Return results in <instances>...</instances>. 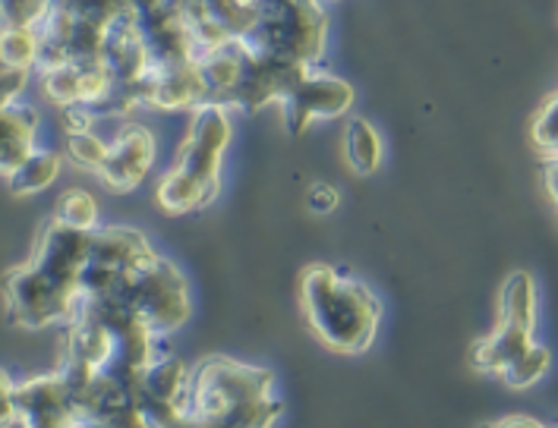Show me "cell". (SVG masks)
Masks as SVG:
<instances>
[{
    "label": "cell",
    "mask_w": 558,
    "mask_h": 428,
    "mask_svg": "<svg viewBox=\"0 0 558 428\" xmlns=\"http://www.w3.org/2000/svg\"><path fill=\"white\" fill-rule=\"evenodd\" d=\"M496 428H546V426H539L536 419H527V416H508V419H499Z\"/></svg>",
    "instance_id": "obj_21"
},
{
    "label": "cell",
    "mask_w": 558,
    "mask_h": 428,
    "mask_svg": "<svg viewBox=\"0 0 558 428\" xmlns=\"http://www.w3.org/2000/svg\"><path fill=\"white\" fill-rule=\"evenodd\" d=\"M231 145V117L225 105H203L193 111L190 136L177 151L174 171L158 186V205L168 215H186L215 201L221 186V158Z\"/></svg>",
    "instance_id": "obj_3"
},
{
    "label": "cell",
    "mask_w": 558,
    "mask_h": 428,
    "mask_svg": "<svg viewBox=\"0 0 558 428\" xmlns=\"http://www.w3.org/2000/svg\"><path fill=\"white\" fill-rule=\"evenodd\" d=\"M66 155L73 158V164L86 168V171H101L108 164V155H111V145L105 143L98 133H70L66 136Z\"/></svg>",
    "instance_id": "obj_16"
},
{
    "label": "cell",
    "mask_w": 558,
    "mask_h": 428,
    "mask_svg": "<svg viewBox=\"0 0 558 428\" xmlns=\"http://www.w3.org/2000/svg\"><path fill=\"white\" fill-rule=\"evenodd\" d=\"M0 168L3 176L13 173L32 151H35V136H38V111L29 105H3L0 114Z\"/></svg>",
    "instance_id": "obj_9"
},
{
    "label": "cell",
    "mask_w": 558,
    "mask_h": 428,
    "mask_svg": "<svg viewBox=\"0 0 558 428\" xmlns=\"http://www.w3.org/2000/svg\"><path fill=\"white\" fill-rule=\"evenodd\" d=\"M306 201H310V208H313L316 215H328V211L338 208L341 196H338V189L328 186V183H313L310 193H306Z\"/></svg>",
    "instance_id": "obj_18"
},
{
    "label": "cell",
    "mask_w": 558,
    "mask_h": 428,
    "mask_svg": "<svg viewBox=\"0 0 558 428\" xmlns=\"http://www.w3.org/2000/svg\"><path fill=\"white\" fill-rule=\"evenodd\" d=\"M533 145L546 155V158H558V91H553L543 108L533 117Z\"/></svg>",
    "instance_id": "obj_17"
},
{
    "label": "cell",
    "mask_w": 558,
    "mask_h": 428,
    "mask_svg": "<svg viewBox=\"0 0 558 428\" xmlns=\"http://www.w3.org/2000/svg\"><path fill=\"white\" fill-rule=\"evenodd\" d=\"M281 105H284L288 130L300 136L313 120H331V117L348 114L353 105V86L338 80V76L310 70Z\"/></svg>",
    "instance_id": "obj_6"
},
{
    "label": "cell",
    "mask_w": 558,
    "mask_h": 428,
    "mask_svg": "<svg viewBox=\"0 0 558 428\" xmlns=\"http://www.w3.org/2000/svg\"><path fill=\"white\" fill-rule=\"evenodd\" d=\"M281 409L271 398V371L208 359L193 375L186 413L171 428H271Z\"/></svg>",
    "instance_id": "obj_1"
},
{
    "label": "cell",
    "mask_w": 558,
    "mask_h": 428,
    "mask_svg": "<svg viewBox=\"0 0 558 428\" xmlns=\"http://www.w3.org/2000/svg\"><path fill=\"white\" fill-rule=\"evenodd\" d=\"M533 328L514 325V321H496V331H489L483 341L473 343L471 363L480 371L501 375L514 359H521L533 346Z\"/></svg>",
    "instance_id": "obj_8"
},
{
    "label": "cell",
    "mask_w": 558,
    "mask_h": 428,
    "mask_svg": "<svg viewBox=\"0 0 558 428\" xmlns=\"http://www.w3.org/2000/svg\"><path fill=\"white\" fill-rule=\"evenodd\" d=\"M543 183H546L549 199L556 201L558 208V158H546V161H543Z\"/></svg>",
    "instance_id": "obj_20"
},
{
    "label": "cell",
    "mask_w": 558,
    "mask_h": 428,
    "mask_svg": "<svg viewBox=\"0 0 558 428\" xmlns=\"http://www.w3.org/2000/svg\"><path fill=\"white\" fill-rule=\"evenodd\" d=\"M41 88L60 108L83 105V66L66 63V66H58V70H48L45 80H41Z\"/></svg>",
    "instance_id": "obj_13"
},
{
    "label": "cell",
    "mask_w": 558,
    "mask_h": 428,
    "mask_svg": "<svg viewBox=\"0 0 558 428\" xmlns=\"http://www.w3.org/2000/svg\"><path fill=\"white\" fill-rule=\"evenodd\" d=\"M0 51H3V66L32 70V66H38V58H41V35L38 29H3Z\"/></svg>",
    "instance_id": "obj_14"
},
{
    "label": "cell",
    "mask_w": 558,
    "mask_h": 428,
    "mask_svg": "<svg viewBox=\"0 0 558 428\" xmlns=\"http://www.w3.org/2000/svg\"><path fill=\"white\" fill-rule=\"evenodd\" d=\"M344 158L351 164L353 173L369 176L383 168V139L376 133V126L363 117H353L344 130Z\"/></svg>",
    "instance_id": "obj_10"
},
{
    "label": "cell",
    "mask_w": 558,
    "mask_h": 428,
    "mask_svg": "<svg viewBox=\"0 0 558 428\" xmlns=\"http://www.w3.org/2000/svg\"><path fill=\"white\" fill-rule=\"evenodd\" d=\"M29 86V70L23 66H3V105H16L23 88Z\"/></svg>",
    "instance_id": "obj_19"
},
{
    "label": "cell",
    "mask_w": 558,
    "mask_h": 428,
    "mask_svg": "<svg viewBox=\"0 0 558 428\" xmlns=\"http://www.w3.org/2000/svg\"><path fill=\"white\" fill-rule=\"evenodd\" d=\"M54 221L73 230H83V233H95V228H98V201L86 189H66L58 199Z\"/></svg>",
    "instance_id": "obj_12"
},
{
    "label": "cell",
    "mask_w": 558,
    "mask_h": 428,
    "mask_svg": "<svg viewBox=\"0 0 558 428\" xmlns=\"http://www.w3.org/2000/svg\"><path fill=\"white\" fill-rule=\"evenodd\" d=\"M549 363H553V356H549V350L546 346H539V343H533L527 353L521 356V359H514L508 369L501 371L499 378L508 384V388H514V391H521V388H530V384H536L546 371H549Z\"/></svg>",
    "instance_id": "obj_15"
},
{
    "label": "cell",
    "mask_w": 558,
    "mask_h": 428,
    "mask_svg": "<svg viewBox=\"0 0 558 428\" xmlns=\"http://www.w3.org/2000/svg\"><path fill=\"white\" fill-rule=\"evenodd\" d=\"M16 419L23 428H80L60 371L26 384H10L3 378V426Z\"/></svg>",
    "instance_id": "obj_5"
},
{
    "label": "cell",
    "mask_w": 558,
    "mask_h": 428,
    "mask_svg": "<svg viewBox=\"0 0 558 428\" xmlns=\"http://www.w3.org/2000/svg\"><path fill=\"white\" fill-rule=\"evenodd\" d=\"M114 296L158 338L177 331L190 318L186 281L177 265L161 256H151L140 268L126 271Z\"/></svg>",
    "instance_id": "obj_4"
},
{
    "label": "cell",
    "mask_w": 558,
    "mask_h": 428,
    "mask_svg": "<svg viewBox=\"0 0 558 428\" xmlns=\"http://www.w3.org/2000/svg\"><path fill=\"white\" fill-rule=\"evenodd\" d=\"M155 164V136L148 133L146 126H123L114 143H111V155H108V164L98 171L101 183L114 193H130L136 189L146 173Z\"/></svg>",
    "instance_id": "obj_7"
},
{
    "label": "cell",
    "mask_w": 558,
    "mask_h": 428,
    "mask_svg": "<svg viewBox=\"0 0 558 428\" xmlns=\"http://www.w3.org/2000/svg\"><path fill=\"white\" fill-rule=\"evenodd\" d=\"M60 173V158L54 151H32L29 158L16 168L13 173H7V189L13 196H35L41 189H48L54 183V176Z\"/></svg>",
    "instance_id": "obj_11"
},
{
    "label": "cell",
    "mask_w": 558,
    "mask_h": 428,
    "mask_svg": "<svg viewBox=\"0 0 558 428\" xmlns=\"http://www.w3.org/2000/svg\"><path fill=\"white\" fill-rule=\"evenodd\" d=\"M303 313L313 334L338 353H363L376 341L383 306L363 281L331 265H313L300 281Z\"/></svg>",
    "instance_id": "obj_2"
}]
</instances>
